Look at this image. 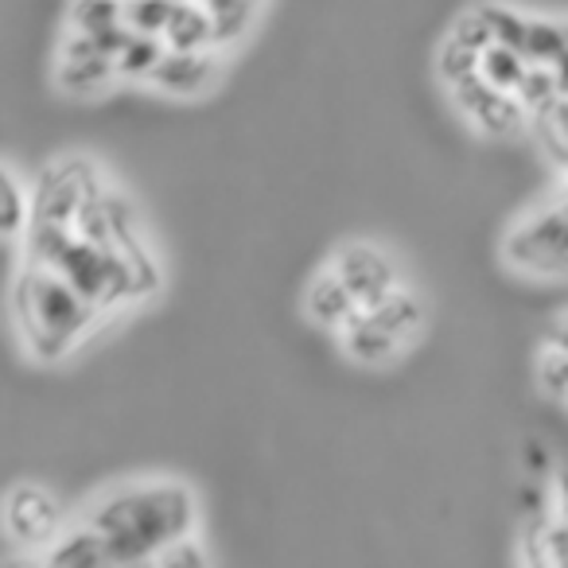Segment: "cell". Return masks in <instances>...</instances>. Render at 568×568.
<instances>
[{
	"label": "cell",
	"instance_id": "6da1fadb",
	"mask_svg": "<svg viewBox=\"0 0 568 568\" xmlns=\"http://www.w3.org/2000/svg\"><path fill=\"white\" fill-rule=\"evenodd\" d=\"M195 495L183 483H136L121 487L98 503L90 526L110 545L113 565H144L156 560L160 549L187 537L195 529Z\"/></svg>",
	"mask_w": 568,
	"mask_h": 568
},
{
	"label": "cell",
	"instance_id": "7a4b0ae2",
	"mask_svg": "<svg viewBox=\"0 0 568 568\" xmlns=\"http://www.w3.org/2000/svg\"><path fill=\"white\" fill-rule=\"evenodd\" d=\"M98 304L82 296L59 268L32 261L12 281V316H17L20 339L43 363L71 355L74 343L87 335Z\"/></svg>",
	"mask_w": 568,
	"mask_h": 568
},
{
	"label": "cell",
	"instance_id": "3957f363",
	"mask_svg": "<svg viewBox=\"0 0 568 568\" xmlns=\"http://www.w3.org/2000/svg\"><path fill=\"white\" fill-rule=\"evenodd\" d=\"M503 253L534 276H568V195L541 206L506 234Z\"/></svg>",
	"mask_w": 568,
	"mask_h": 568
},
{
	"label": "cell",
	"instance_id": "277c9868",
	"mask_svg": "<svg viewBox=\"0 0 568 568\" xmlns=\"http://www.w3.org/2000/svg\"><path fill=\"white\" fill-rule=\"evenodd\" d=\"M98 191L90 160H63L40 175L32 195V226H74L82 203Z\"/></svg>",
	"mask_w": 568,
	"mask_h": 568
},
{
	"label": "cell",
	"instance_id": "5b68a950",
	"mask_svg": "<svg viewBox=\"0 0 568 568\" xmlns=\"http://www.w3.org/2000/svg\"><path fill=\"white\" fill-rule=\"evenodd\" d=\"M452 94H456V105L490 136H514L526 129L529 110L514 90H503L495 82H487L479 71L467 74V79L452 82Z\"/></svg>",
	"mask_w": 568,
	"mask_h": 568
},
{
	"label": "cell",
	"instance_id": "8992f818",
	"mask_svg": "<svg viewBox=\"0 0 568 568\" xmlns=\"http://www.w3.org/2000/svg\"><path fill=\"white\" fill-rule=\"evenodd\" d=\"M118 74H121L118 59L105 55L94 36H87V32H74L71 40L63 43V51H59V87L74 98L98 94V90L110 87Z\"/></svg>",
	"mask_w": 568,
	"mask_h": 568
},
{
	"label": "cell",
	"instance_id": "52a82bcc",
	"mask_svg": "<svg viewBox=\"0 0 568 568\" xmlns=\"http://www.w3.org/2000/svg\"><path fill=\"white\" fill-rule=\"evenodd\" d=\"M335 273L351 284V293L358 296V304H363V308H374V304H382L389 293H397V288H402V284H397L394 261H389L382 250L363 245V242L347 245V250L335 257Z\"/></svg>",
	"mask_w": 568,
	"mask_h": 568
},
{
	"label": "cell",
	"instance_id": "ba28073f",
	"mask_svg": "<svg viewBox=\"0 0 568 568\" xmlns=\"http://www.w3.org/2000/svg\"><path fill=\"white\" fill-rule=\"evenodd\" d=\"M55 526L59 510L48 490L32 487V483L12 487L9 503H4V529H9L12 541H48V537H55Z\"/></svg>",
	"mask_w": 568,
	"mask_h": 568
},
{
	"label": "cell",
	"instance_id": "9c48e42d",
	"mask_svg": "<svg viewBox=\"0 0 568 568\" xmlns=\"http://www.w3.org/2000/svg\"><path fill=\"white\" fill-rule=\"evenodd\" d=\"M219 74V63H214L211 51H172L160 59V67L152 71V87L164 90L172 98H195L203 94L206 87L214 82Z\"/></svg>",
	"mask_w": 568,
	"mask_h": 568
},
{
	"label": "cell",
	"instance_id": "30bf717a",
	"mask_svg": "<svg viewBox=\"0 0 568 568\" xmlns=\"http://www.w3.org/2000/svg\"><path fill=\"white\" fill-rule=\"evenodd\" d=\"M304 312L312 316V324L320 327H332V332H343V327L351 324V320L363 312V304H358V296L351 293V284L343 281L339 273L332 268H324V273L312 281L308 296H304Z\"/></svg>",
	"mask_w": 568,
	"mask_h": 568
},
{
	"label": "cell",
	"instance_id": "8fae6325",
	"mask_svg": "<svg viewBox=\"0 0 568 568\" xmlns=\"http://www.w3.org/2000/svg\"><path fill=\"white\" fill-rule=\"evenodd\" d=\"M343 347H347V355L351 358H358V363H371V366H378V363H389V358L397 355V351L405 347L402 339H397L394 332H389L386 324H382L378 316H374L371 308H363L355 320H351L347 327H343Z\"/></svg>",
	"mask_w": 568,
	"mask_h": 568
},
{
	"label": "cell",
	"instance_id": "7c38bea8",
	"mask_svg": "<svg viewBox=\"0 0 568 568\" xmlns=\"http://www.w3.org/2000/svg\"><path fill=\"white\" fill-rule=\"evenodd\" d=\"M43 565L51 568H102V565H113L110 557V545L105 537L98 534V526H79V529H67L63 537L51 541V549L43 552Z\"/></svg>",
	"mask_w": 568,
	"mask_h": 568
},
{
	"label": "cell",
	"instance_id": "4fadbf2b",
	"mask_svg": "<svg viewBox=\"0 0 568 568\" xmlns=\"http://www.w3.org/2000/svg\"><path fill=\"white\" fill-rule=\"evenodd\" d=\"M164 43L172 51H203L211 43H219V32H214V17L203 0H175V12L168 20Z\"/></svg>",
	"mask_w": 568,
	"mask_h": 568
},
{
	"label": "cell",
	"instance_id": "5bb4252c",
	"mask_svg": "<svg viewBox=\"0 0 568 568\" xmlns=\"http://www.w3.org/2000/svg\"><path fill=\"white\" fill-rule=\"evenodd\" d=\"M526 71H529V55H526V51L514 48V43L495 40L490 48H483V55H479V74H483L487 82H495V87L518 90V82L526 79Z\"/></svg>",
	"mask_w": 568,
	"mask_h": 568
},
{
	"label": "cell",
	"instance_id": "9a60e30c",
	"mask_svg": "<svg viewBox=\"0 0 568 568\" xmlns=\"http://www.w3.org/2000/svg\"><path fill=\"white\" fill-rule=\"evenodd\" d=\"M374 316L382 320V324L389 327V332L397 335L402 343H409L413 335L420 332V324H425V304L417 301V296L409 293V288H397V293H389L382 304H374Z\"/></svg>",
	"mask_w": 568,
	"mask_h": 568
},
{
	"label": "cell",
	"instance_id": "2e32d148",
	"mask_svg": "<svg viewBox=\"0 0 568 568\" xmlns=\"http://www.w3.org/2000/svg\"><path fill=\"white\" fill-rule=\"evenodd\" d=\"M164 55H168L164 36L133 32V40H129L125 51L118 55V71L125 74V79H152V71H156Z\"/></svg>",
	"mask_w": 568,
	"mask_h": 568
},
{
	"label": "cell",
	"instance_id": "e0dca14e",
	"mask_svg": "<svg viewBox=\"0 0 568 568\" xmlns=\"http://www.w3.org/2000/svg\"><path fill=\"white\" fill-rule=\"evenodd\" d=\"M74 32H110V28L125 24V0H74L71 9Z\"/></svg>",
	"mask_w": 568,
	"mask_h": 568
},
{
	"label": "cell",
	"instance_id": "ac0fdd59",
	"mask_svg": "<svg viewBox=\"0 0 568 568\" xmlns=\"http://www.w3.org/2000/svg\"><path fill=\"white\" fill-rule=\"evenodd\" d=\"M214 17V32H219V43H234L237 36L250 28L253 12H257L261 0H203Z\"/></svg>",
	"mask_w": 568,
	"mask_h": 568
},
{
	"label": "cell",
	"instance_id": "d6986e66",
	"mask_svg": "<svg viewBox=\"0 0 568 568\" xmlns=\"http://www.w3.org/2000/svg\"><path fill=\"white\" fill-rule=\"evenodd\" d=\"M514 94L526 102V110H529V118H534L537 110H545L549 102H557L560 98V79H557V71L552 67H545V63H529V71H526V79L518 82V90Z\"/></svg>",
	"mask_w": 568,
	"mask_h": 568
},
{
	"label": "cell",
	"instance_id": "ffe728a7",
	"mask_svg": "<svg viewBox=\"0 0 568 568\" xmlns=\"http://www.w3.org/2000/svg\"><path fill=\"white\" fill-rule=\"evenodd\" d=\"M175 0H125V24L144 36H164Z\"/></svg>",
	"mask_w": 568,
	"mask_h": 568
},
{
	"label": "cell",
	"instance_id": "44dd1931",
	"mask_svg": "<svg viewBox=\"0 0 568 568\" xmlns=\"http://www.w3.org/2000/svg\"><path fill=\"white\" fill-rule=\"evenodd\" d=\"M479 55H483V51L467 48V43H459L456 36H448V40H444V48H440V55H436V67H440V74L448 79V87H452V82H459V79H467V74L479 71Z\"/></svg>",
	"mask_w": 568,
	"mask_h": 568
},
{
	"label": "cell",
	"instance_id": "7402d4cb",
	"mask_svg": "<svg viewBox=\"0 0 568 568\" xmlns=\"http://www.w3.org/2000/svg\"><path fill=\"white\" fill-rule=\"evenodd\" d=\"M537 382L549 397H568V347L552 343L541 358H537Z\"/></svg>",
	"mask_w": 568,
	"mask_h": 568
},
{
	"label": "cell",
	"instance_id": "603a6c76",
	"mask_svg": "<svg viewBox=\"0 0 568 568\" xmlns=\"http://www.w3.org/2000/svg\"><path fill=\"white\" fill-rule=\"evenodd\" d=\"M28 222V195L20 191V180L12 168H4V234H20Z\"/></svg>",
	"mask_w": 568,
	"mask_h": 568
},
{
	"label": "cell",
	"instance_id": "cb8c5ba5",
	"mask_svg": "<svg viewBox=\"0 0 568 568\" xmlns=\"http://www.w3.org/2000/svg\"><path fill=\"white\" fill-rule=\"evenodd\" d=\"M152 565H168V568H199V565H206V552H203V545L195 541V537H180V541H172L168 545V549H160L156 552V560H152Z\"/></svg>",
	"mask_w": 568,
	"mask_h": 568
},
{
	"label": "cell",
	"instance_id": "d4e9b609",
	"mask_svg": "<svg viewBox=\"0 0 568 568\" xmlns=\"http://www.w3.org/2000/svg\"><path fill=\"white\" fill-rule=\"evenodd\" d=\"M557 503H560L557 510L568 518V459L560 464V475H557Z\"/></svg>",
	"mask_w": 568,
	"mask_h": 568
},
{
	"label": "cell",
	"instance_id": "484cf974",
	"mask_svg": "<svg viewBox=\"0 0 568 568\" xmlns=\"http://www.w3.org/2000/svg\"><path fill=\"white\" fill-rule=\"evenodd\" d=\"M552 343H557V347H568V320H560L557 327H552V335H549Z\"/></svg>",
	"mask_w": 568,
	"mask_h": 568
}]
</instances>
